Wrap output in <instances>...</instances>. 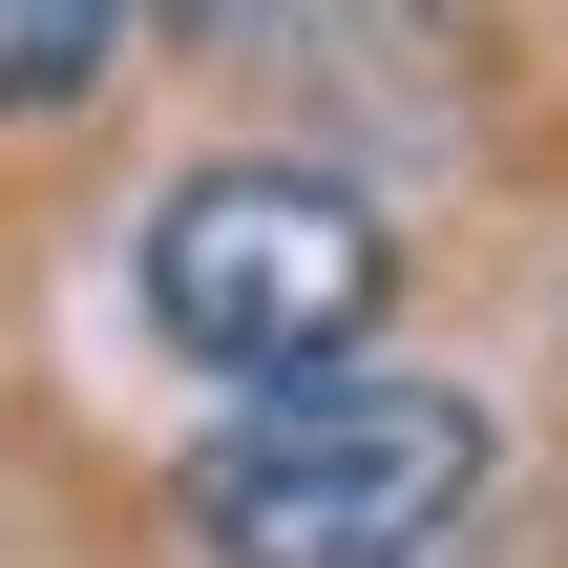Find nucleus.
I'll list each match as a JSON object with an SVG mask.
<instances>
[{
    "label": "nucleus",
    "instance_id": "7ed1b4c3",
    "mask_svg": "<svg viewBox=\"0 0 568 568\" xmlns=\"http://www.w3.org/2000/svg\"><path fill=\"white\" fill-rule=\"evenodd\" d=\"M126 21L148 0H0V126H63L126 84Z\"/></svg>",
    "mask_w": 568,
    "mask_h": 568
},
{
    "label": "nucleus",
    "instance_id": "f257e3e1",
    "mask_svg": "<svg viewBox=\"0 0 568 568\" xmlns=\"http://www.w3.org/2000/svg\"><path fill=\"white\" fill-rule=\"evenodd\" d=\"M485 400L464 379H400V358H337V379H274L232 400L190 464H169V527L211 568H422L485 506Z\"/></svg>",
    "mask_w": 568,
    "mask_h": 568
},
{
    "label": "nucleus",
    "instance_id": "f03ea898",
    "mask_svg": "<svg viewBox=\"0 0 568 568\" xmlns=\"http://www.w3.org/2000/svg\"><path fill=\"white\" fill-rule=\"evenodd\" d=\"M126 295H148V337H169L190 379L274 400V379H337V358L379 337L400 232H379V190H337V169H295V148H232V169L148 190Z\"/></svg>",
    "mask_w": 568,
    "mask_h": 568
}]
</instances>
